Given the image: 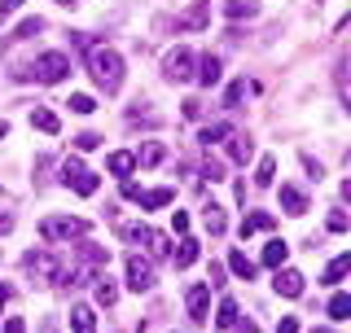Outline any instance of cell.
Listing matches in <instances>:
<instances>
[{
	"label": "cell",
	"instance_id": "obj_45",
	"mask_svg": "<svg viewBox=\"0 0 351 333\" xmlns=\"http://www.w3.org/2000/svg\"><path fill=\"white\" fill-rule=\"evenodd\" d=\"M9 303V290H5V285H0V307H5Z\"/></svg>",
	"mask_w": 351,
	"mask_h": 333
},
{
	"label": "cell",
	"instance_id": "obj_44",
	"mask_svg": "<svg viewBox=\"0 0 351 333\" xmlns=\"http://www.w3.org/2000/svg\"><path fill=\"white\" fill-rule=\"evenodd\" d=\"M9 136V123H5V119H0V140H5Z\"/></svg>",
	"mask_w": 351,
	"mask_h": 333
},
{
	"label": "cell",
	"instance_id": "obj_3",
	"mask_svg": "<svg viewBox=\"0 0 351 333\" xmlns=\"http://www.w3.org/2000/svg\"><path fill=\"white\" fill-rule=\"evenodd\" d=\"M62 184L75 188L80 197H93V193H97V175L88 171L80 158H66V162H62Z\"/></svg>",
	"mask_w": 351,
	"mask_h": 333
},
{
	"label": "cell",
	"instance_id": "obj_24",
	"mask_svg": "<svg viewBox=\"0 0 351 333\" xmlns=\"http://www.w3.org/2000/svg\"><path fill=\"white\" fill-rule=\"evenodd\" d=\"M171 197H176L171 188H154V193H141V206H145V210H162Z\"/></svg>",
	"mask_w": 351,
	"mask_h": 333
},
{
	"label": "cell",
	"instance_id": "obj_13",
	"mask_svg": "<svg viewBox=\"0 0 351 333\" xmlns=\"http://www.w3.org/2000/svg\"><path fill=\"white\" fill-rule=\"evenodd\" d=\"M184 307H189L193 320H202L206 307H211V285H189V294H184Z\"/></svg>",
	"mask_w": 351,
	"mask_h": 333
},
{
	"label": "cell",
	"instance_id": "obj_46",
	"mask_svg": "<svg viewBox=\"0 0 351 333\" xmlns=\"http://www.w3.org/2000/svg\"><path fill=\"white\" fill-rule=\"evenodd\" d=\"M316 333H334V329H316Z\"/></svg>",
	"mask_w": 351,
	"mask_h": 333
},
{
	"label": "cell",
	"instance_id": "obj_6",
	"mask_svg": "<svg viewBox=\"0 0 351 333\" xmlns=\"http://www.w3.org/2000/svg\"><path fill=\"white\" fill-rule=\"evenodd\" d=\"M193 53L189 49H171L167 58H162V75H167V84H189L193 79Z\"/></svg>",
	"mask_w": 351,
	"mask_h": 333
},
{
	"label": "cell",
	"instance_id": "obj_32",
	"mask_svg": "<svg viewBox=\"0 0 351 333\" xmlns=\"http://www.w3.org/2000/svg\"><path fill=\"white\" fill-rule=\"evenodd\" d=\"M329 316H334V320H347L351 316V298L347 294H334V298H329Z\"/></svg>",
	"mask_w": 351,
	"mask_h": 333
},
{
	"label": "cell",
	"instance_id": "obj_9",
	"mask_svg": "<svg viewBox=\"0 0 351 333\" xmlns=\"http://www.w3.org/2000/svg\"><path fill=\"white\" fill-rule=\"evenodd\" d=\"M303 285H307V281H303V276L294 272V268H277V281H272V290H277L281 298H299V294H303Z\"/></svg>",
	"mask_w": 351,
	"mask_h": 333
},
{
	"label": "cell",
	"instance_id": "obj_20",
	"mask_svg": "<svg viewBox=\"0 0 351 333\" xmlns=\"http://www.w3.org/2000/svg\"><path fill=\"white\" fill-rule=\"evenodd\" d=\"M162 158H167V149H162L158 140H145V145L136 149V166H158Z\"/></svg>",
	"mask_w": 351,
	"mask_h": 333
},
{
	"label": "cell",
	"instance_id": "obj_4",
	"mask_svg": "<svg viewBox=\"0 0 351 333\" xmlns=\"http://www.w3.org/2000/svg\"><path fill=\"white\" fill-rule=\"evenodd\" d=\"M31 75H36L40 84H58V79L71 75V58H66V53H40L36 66H31Z\"/></svg>",
	"mask_w": 351,
	"mask_h": 333
},
{
	"label": "cell",
	"instance_id": "obj_39",
	"mask_svg": "<svg viewBox=\"0 0 351 333\" xmlns=\"http://www.w3.org/2000/svg\"><path fill=\"white\" fill-rule=\"evenodd\" d=\"M123 197H128V202H141V184L136 180H123Z\"/></svg>",
	"mask_w": 351,
	"mask_h": 333
},
{
	"label": "cell",
	"instance_id": "obj_42",
	"mask_svg": "<svg viewBox=\"0 0 351 333\" xmlns=\"http://www.w3.org/2000/svg\"><path fill=\"white\" fill-rule=\"evenodd\" d=\"M5 333H27V325H22V320L14 316V320H5Z\"/></svg>",
	"mask_w": 351,
	"mask_h": 333
},
{
	"label": "cell",
	"instance_id": "obj_19",
	"mask_svg": "<svg viewBox=\"0 0 351 333\" xmlns=\"http://www.w3.org/2000/svg\"><path fill=\"white\" fill-rule=\"evenodd\" d=\"M228 158L233 162H250V153H255V145H250V136H233V132H228Z\"/></svg>",
	"mask_w": 351,
	"mask_h": 333
},
{
	"label": "cell",
	"instance_id": "obj_15",
	"mask_svg": "<svg viewBox=\"0 0 351 333\" xmlns=\"http://www.w3.org/2000/svg\"><path fill=\"white\" fill-rule=\"evenodd\" d=\"M167 259L176 263V268H193V263H197V241L193 237H180V246H176Z\"/></svg>",
	"mask_w": 351,
	"mask_h": 333
},
{
	"label": "cell",
	"instance_id": "obj_5",
	"mask_svg": "<svg viewBox=\"0 0 351 333\" xmlns=\"http://www.w3.org/2000/svg\"><path fill=\"white\" fill-rule=\"evenodd\" d=\"M27 272L36 276V285H58L62 263H58V254H53V250H31L27 254Z\"/></svg>",
	"mask_w": 351,
	"mask_h": 333
},
{
	"label": "cell",
	"instance_id": "obj_35",
	"mask_svg": "<svg viewBox=\"0 0 351 333\" xmlns=\"http://www.w3.org/2000/svg\"><path fill=\"white\" fill-rule=\"evenodd\" d=\"M241 97H246V79H237L233 88H228V106H241Z\"/></svg>",
	"mask_w": 351,
	"mask_h": 333
},
{
	"label": "cell",
	"instance_id": "obj_7",
	"mask_svg": "<svg viewBox=\"0 0 351 333\" xmlns=\"http://www.w3.org/2000/svg\"><path fill=\"white\" fill-rule=\"evenodd\" d=\"M123 241H132V246H149L154 254H171L167 237H158V232L145 228V224H123Z\"/></svg>",
	"mask_w": 351,
	"mask_h": 333
},
{
	"label": "cell",
	"instance_id": "obj_30",
	"mask_svg": "<svg viewBox=\"0 0 351 333\" xmlns=\"http://www.w3.org/2000/svg\"><path fill=\"white\" fill-rule=\"evenodd\" d=\"M224 136H228V127H224V123H211V127H202V132H197V140H202L206 149H211L215 140H224Z\"/></svg>",
	"mask_w": 351,
	"mask_h": 333
},
{
	"label": "cell",
	"instance_id": "obj_43",
	"mask_svg": "<svg viewBox=\"0 0 351 333\" xmlns=\"http://www.w3.org/2000/svg\"><path fill=\"white\" fill-rule=\"evenodd\" d=\"M9 228H14V219H9V215H0V232H9Z\"/></svg>",
	"mask_w": 351,
	"mask_h": 333
},
{
	"label": "cell",
	"instance_id": "obj_18",
	"mask_svg": "<svg viewBox=\"0 0 351 333\" xmlns=\"http://www.w3.org/2000/svg\"><path fill=\"white\" fill-rule=\"evenodd\" d=\"M71 329L75 333H97V316H93V307H71Z\"/></svg>",
	"mask_w": 351,
	"mask_h": 333
},
{
	"label": "cell",
	"instance_id": "obj_33",
	"mask_svg": "<svg viewBox=\"0 0 351 333\" xmlns=\"http://www.w3.org/2000/svg\"><path fill=\"white\" fill-rule=\"evenodd\" d=\"M40 31H44V22H40V18H27V22H18L14 40H31V36H40Z\"/></svg>",
	"mask_w": 351,
	"mask_h": 333
},
{
	"label": "cell",
	"instance_id": "obj_31",
	"mask_svg": "<svg viewBox=\"0 0 351 333\" xmlns=\"http://www.w3.org/2000/svg\"><path fill=\"white\" fill-rule=\"evenodd\" d=\"M66 110H71V114H93V110H97V101H93L88 92H75V97H71V106H66Z\"/></svg>",
	"mask_w": 351,
	"mask_h": 333
},
{
	"label": "cell",
	"instance_id": "obj_36",
	"mask_svg": "<svg viewBox=\"0 0 351 333\" xmlns=\"http://www.w3.org/2000/svg\"><path fill=\"white\" fill-rule=\"evenodd\" d=\"M202 175H206V180H211V184H215V180H219V175H224V162H215V158H211V162H206V166H202Z\"/></svg>",
	"mask_w": 351,
	"mask_h": 333
},
{
	"label": "cell",
	"instance_id": "obj_38",
	"mask_svg": "<svg viewBox=\"0 0 351 333\" xmlns=\"http://www.w3.org/2000/svg\"><path fill=\"white\" fill-rule=\"evenodd\" d=\"M329 232H347V215H343V210H334V215H329Z\"/></svg>",
	"mask_w": 351,
	"mask_h": 333
},
{
	"label": "cell",
	"instance_id": "obj_37",
	"mask_svg": "<svg viewBox=\"0 0 351 333\" xmlns=\"http://www.w3.org/2000/svg\"><path fill=\"white\" fill-rule=\"evenodd\" d=\"M18 9H22V0H0V22H5V18H14Z\"/></svg>",
	"mask_w": 351,
	"mask_h": 333
},
{
	"label": "cell",
	"instance_id": "obj_26",
	"mask_svg": "<svg viewBox=\"0 0 351 333\" xmlns=\"http://www.w3.org/2000/svg\"><path fill=\"white\" fill-rule=\"evenodd\" d=\"M202 224H206V232H211V237H219V232L228 228V224H224V210H219V206H206V210H202Z\"/></svg>",
	"mask_w": 351,
	"mask_h": 333
},
{
	"label": "cell",
	"instance_id": "obj_21",
	"mask_svg": "<svg viewBox=\"0 0 351 333\" xmlns=\"http://www.w3.org/2000/svg\"><path fill=\"white\" fill-rule=\"evenodd\" d=\"M93 290H97V303H101V307H114L119 303V290H114L110 276H93Z\"/></svg>",
	"mask_w": 351,
	"mask_h": 333
},
{
	"label": "cell",
	"instance_id": "obj_12",
	"mask_svg": "<svg viewBox=\"0 0 351 333\" xmlns=\"http://www.w3.org/2000/svg\"><path fill=\"white\" fill-rule=\"evenodd\" d=\"M106 166H110V175H114V180H132V171H136V153L114 149V153L106 158Z\"/></svg>",
	"mask_w": 351,
	"mask_h": 333
},
{
	"label": "cell",
	"instance_id": "obj_25",
	"mask_svg": "<svg viewBox=\"0 0 351 333\" xmlns=\"http://www.w3.org/2000/svg\"><path fill=\"white\" fill-rule=\"evenodd\" d=\"M347 268H351V254H338V259L325 268V285H338V281L347 276Z\"/></svg>",
	"mask_w": 351,
	"mask_h": 333
},
{
	"label": "cell",
	"instance_id": "obj_28",
	"mask_svg": "<svg viewBox=\"0 0 351 333\" xmlns=\"http://www.w3.org/2000/svg\"><path fill=\"white\" fill-rule=\"evenodd\" d=\"M224 18H255V5H250V0H228V5H224Z\"/></svg>",
	"mask_w": 351,
	"mask_h": 333
},
{
	"label": "cell",
	"instance_id": "obj_47",
	"mask_svg": "<svg viewBox=\"0 0 351 333\" xmlns=\"http://www.w3.org/2000/svg\"><path fill=\"white\" fill-rule=\"evenodd\" d=\"M44 333H58V329H53V325H49V329H44Z\"/></svg>",
	"mask_w": 351,
	"mask_h": 333
},
{
	"label": "cell",
	"instance_id": "obj_8",
	"mask_svg": "<svg viewBox=\"0 0 351 333\" xmlns=\"http://www.w3.org/2000/svg\"><path fill=\"white\" fill-rule=\"evenodd\" d=\"M128 290H136V294L154 290V263L141 259V254H132V259H128Z\"/></svg>",
	"mask_w": 351,
	"mask_h": 333
},
{
	"label": "cell",
	"instance_id": "obj_22",
	"mask_svg": "<svg viewBox=\"0 0 351 333\" xmlns=\"http://www.w3.org/2000/svg\"><path fill=\"white\" fill-rule=\"evenodd\" d=\"M285 259H290V246H285V241H268V246H263V263H268V268H281Z\"/></svg>",
	"mask_w": 351,
	"mask_h": 333
},
{
	"label": "cell",
	"instance_id": "obj_48",
	"mask_svg": "<svg viewBox=\"0 0 351 333\" xmlns=\"http://www.w3.org/2000/svg\"><path fill=\"white\" fill-rule=\"evenodd\" d=\"M62 5H75V0H62Z\"/></svg>",
	"mask_w": 351,
	"mask_h": 333
},
{
	"label": "cell",
	"instance_id": "obj_1",
	"mask_svg": "<svg viewBox=\"0 0 351 333\" xmlns=\"http://www.w3.org/2000/svg\"><path fill=\"white\" fill-rule=\"evenodd\" d=\"M88 71H93L97 88H106V97L123 88V58L114 49H88Z\"/></svg>",
	"mask_w": 351,
	"mask_h": 333
},
{
	"label": "cell",
	"instance_id": "obj_11",
	"mask_svg": "<svg viewBox=\"0 0 351 333\" xmlns=\"http://www.w3.org/2000/svg\"><path fill=\"white\" fill-rule=\"evenodd\" d=\"M268 228H277V215H268V210H250L246 219H241V241L246 237H255V232H268Z\"/></svg>",
	"mask_w": 351,
	"mask_h": 333
},
{
	"label": "cell",
	"instance_id": "obj_41",
	"mask_svg": "<svg viewBox=\"0 0 351 333\" xmlns=\"http://www.w3.org/2000/svg\"><path fill=\"white\" fill-rule=\"evenodd\" d=\"M277 333H299V320H290V316H285L281 325H277Z\"/></svg>",
	"mask_w": 351,
	"mask_h": 333
},
{
	"label": "cell",
	"instance_id": "obj_2",
	"mask_svg": "<svg viewBox=\"0 0 351 333\" xmlns=\"http://www.w3.org/2000/svg\"><path fill=\"white\" fill-rule=\"evenodd\" d=\"M40 232H44V241H75V237H84V232H88V224H84V219H75V215H49L40 224Z\"/></svg>",
	"mask_w": 351,
	"mask_h": 333
},
{
	"label": "cell",
	"instance_id": "obj_27",
	"mask_svg": "<svg viewBox=\"0 0 351 333\" xmlns=\"http://www.w3.org/2000/svg\"><path fill=\"white\" fill-rule=\"evenodd\" d=\"M215 325H219V329H233V325H237V303H233V298H224V303H219Z\"/></svg>",
	"mask_w": 351,
	"mask_h": 333
},
{
	"label": "cell",
	"instance_id": "obj_10",
	"mask_svg": "<svg viewBox=\"0 0 351 333\" xmlns=\"http://www.w3.org/2000/svg\"><path fill=\"white\" fill-rule=\"evenodd\" d=\"M206 22H211V5H202V0H197L193 9H184V14L176 18V31H202Z\"/></svg>",
	"mask_w": 351,
	"mask_h": 333
},
{
	"label": "cell",
	"instance_id": "obj_16",
	"mask_svg": "<svg viewBox=\"0 0 351 333\" xmlns=\"http://www.w3.org/2000/svg\"><path fill=\"white\" fill-rule=\"evenodd\" d=\"M31 127L44 132V136H58V132H62V119L53 114V110H31Z\"/></svg>",
	"mask_w": 351,
	"mask_h": 333
},
{
	"label": "cell",
	"instance_id": "obj_40",
	"mask_svg": "<svg viewBox=\"0 0 351 333\" xmlns=\"http://www.w3.org/2000/svg\"><path fill=\"white\" fill-rule=\"evenodd\" d=\"M171 228L176 232H189V215H184V210H176V215H171Z\"/></svg>",
	"mask_w": 351,
	"mask_h": 333
},
{
	"label": "cell",
	"instance_id": "obj_34",
	"mask_svg": "<svg viewBox=\"0 0 351 333\" xmlns=\"http://www.w3.org/2000/svg\"><path fill=\"white\" fill-rule=\"evenodd\" d=\"M97 145H101V136H93V132H84V136L75 140V149H80V153H88V149H97Z\"/></svg>",
	"mask_w": 351,
	"mask_h": 333
},
{
	"label": "cell",
	"instance_id": "obj_17",
	"mask_svg": "<svg viewBox=\"0 0 351 333\" xmlns=\"http://www.w3.org/2000/svg\"><path fill=\"white\" fill-rule=\"evenodd\" d=\"M219 71H224V66H219V58H202V62L193 66V79L211 88V84H219Z\"/></svg>",
	"mask_w": 351,
	"mask_h": 333
},
{
	"label": "cell",
	"instance_id": "obj_14",
	"mask_svg": "<svg viewBox=\"0 0 351 333\" xmlns=\"http://www.w3.org/2000/svg\"><path fill=\"white\" fill-rule=\"evenodd\" d=\"M281 210H285V215H303V210H307V193L294 188V184H281Z\"/></svg>",
	"mask_w": 351,
	"mask_h": 333
},
{
	"label": "cell",
	"instance_id": "obj_23",
	"mask_svg": "<svg viewBox=\"0 0 351 333\" xmlns=\"http://www.w3.org/2000/svg\"><path fill=\"white\" fill-rule=\"evenodd\" d=\"M228 272H233V276H241V281H250V276H255V263H250L241 250H233V254H228Z\"/></svg>",
	"mask_w": 351,
	"mask_h": 333
},
{
	"label": "cell",
	"instance_id": "obj_29",
	"mask_svg": "<svg viewBox=\"0 0 351 333\" xmlns=\"http://www.w3.org/2000/svg\"><path fill=\"white\" fill-rule=\"evenodd\" d=\"M272 175H277V162H272V158H259V166H255V184H259V188H268V184H272Z\"/></svg>",
	"mask_w": 351,
	"mask_h": 333
}]
</instances>
